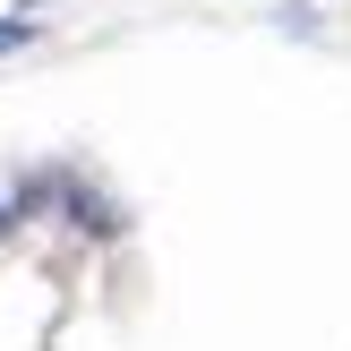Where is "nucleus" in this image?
Returning <instances> with one entry per match:
<instances>
[{
	"label": "nucleus",
	"instance_id": "nucleus-1",
	"mask_svg": "<svg viewBox=\"0 0 351 351\" xmlns=\"http://www.w3.org/2000/svg\"><path fill=\"white\" fill-rule=\"evenodd\" d=\"M34 34H43V17H0V51H26Z\"/></svg>",
	"mask_w": 351,
	"mask_h": 351
},
{
	"label": "nucleus",
	"instance_id": "nucleus-2",
	"mask_svg": "<svg viewBox=\"0 0 351 351\" xmlns=\"http://www.w3.org/2000/svg\"><path fill=\"white\" fill-rule=\"evenodd\" d=\"M9 223H17V206H9V197H0V240H9Z\"/></svg>",
	"mask_w": 351,
	"mask_h": 351
}]
</instances>
